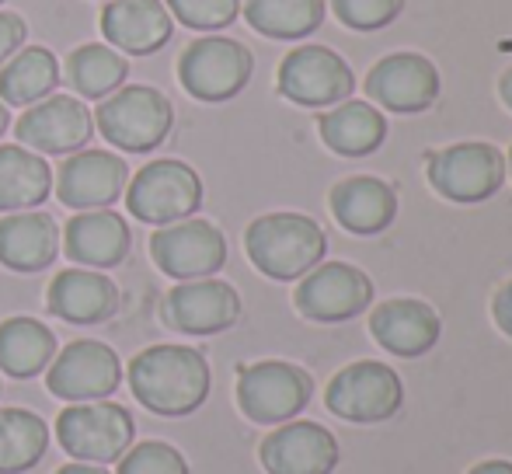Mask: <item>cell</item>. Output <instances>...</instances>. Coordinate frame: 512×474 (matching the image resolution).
Instances as JSON below:
<instances>
[{
	"instance_id": "cell-35",
	"label": "cell",
	"mask_w": 512,
	"mask_h": 474,
	"mask_svg": "<svg viewBox=\"0 0 512 474\" xmlns=\"http://www.w3.org/2000/svg\"><path fill=\"white\" fill-rule=\"evenodd\" d=\"M25 35H28V28H25V18H21V14L0 11V67L25 46Z\"/></svg>"
},
{
	"instance_id": "cell-26",
	"label": "cell",
	"mask_w": 512,
	"mask_h": 474,
	"mask_svg": "<svg viewBox=\"0 0 512 474\" xmlns=\"http://www.w3.org/2000/svg\"><path fill=\"white\" fill-rule=\"evenodd\" d=\"M56 84H60V60L53 56V49L25 46L0 70V102L28 109L53 95Z\"/></svg>"
},
{
	"instance_id": "cell-28",
	"label": "cell",
	"mask_w": 512,
	"mask_h": 474,
	"mask_svg": "<svg viewBox=\"0 0 512 474\" xmlns=\"http://www.w3.org/2000/svg\"><path fill=\"white\" fill-rule=\"evenodd\" d=\"M321 136L335 154L366 157L384 143L387 119L366 102H345L321 119Z\"/></svg>"
},
{
	"instance_id": "cell-16",
	"label": "cell",
	"mask_w": 512,
	"mask_h": 474,
	"mask_svg": "<svg viewBox=\"0 0 512 474\" xmlns=\"http://www.w3.org/2000/svg\"><path fill=\"white\" fill-rule=\"evenodd\" d=\"M129 168L122 157L112 150H77L60 164V178H56V196L70 210H108L115 199L126 192Z\"/></svg>"
},
{
	"instance_id": "cell-34",
	"label": "cell",
	"mask_w": 512,
	"mask_h": 474,
	"mask_svg": "<svg viewBox=\"0 0 512 474\" xmlns=\"http://www.w3.org/2000/svg\"><path fill=\"white\" fill-rule=\"evenodd\" d=\"M331 4H335L342 25L356 28V32H377L398 18L405 0H331Z\"/></svg>"
},
{
	"instance_id": "cell-41",
	"label": "cell",
	"mask_w": 512,
	"mask_h": 474,
	"mask_svg": "<svg viewBox=\"0 0 512 474\" xmlns=\"http://www.w3.org/2000/svg\"><path fill=\"white\" fill-rule=\"evenodd\" d=\"M509 161H512V154H509Z\"/></svg>"
},
{
	"instance_id": "cell-31",
	"label": "cell",
	"mask_w": 512,
	"mask_h": 474,
	"mask_svg": "<svg viewBox=\"0 0 512 474\" xmlns=\"http://www.w3.org/2000/svg\"><path fill=\"white\" fill-rule=\"evenodd\" d=\"M244 18L269 39H304L324 21V0H244Z\"/></svg>"
},
{
	"instance_id": "cell-23",
	"label": "cell",
	"mask_w": 512,
	"mask_h": 474,
	"mask_svg": "<svg viewBox=\"0 0 512 474\" xmlns=\"http://www.w3.org/2000/svg\"><path fill=\"white\" fill-rule=\"evenodd\" d=\"M60 227L46 213H7L0 217V265L11 272H42L56 262Z\"/></svg>"
},
{
	"instance_id": "cell-5",
	"label": "cell",
	"mask_w": 512,
	"mask_h": 474,
	"mask_svg": "<svg viewBox=\"0 0 512 474\" xmlns=\"http://www.w3.org/2000/svg\"><path fill=\"white\" fill-rule=\"evenodd\" d=\"M203 206V182L185 161H150L126 185V210L143 224H178Z\"/></svg>"
},
{
	"instance_id": "cell-15",
	"label": "cell",
	"mask_w": 512,
	"mask_h": 474,
	"mask_svg": "<svg viewBox=\"0 0 512 474\" xmlns=\"http://www.w3.org/2000/svg\"><path fill=\"white\" fill-rule=\"evenodd\" d=\"M241 318V297L223 279H185L164 297V321L185 335L227 332Z\"/></svg>"
},
{
	"instance_id": "cell-3",
	"label": "cell",
	"mask_w": 512,
	"mask_h": 474,
	"mask_svg": "<svg viewBox=\"0 0 512 474\" xmlns=\"http://www.w3.org/2000/svg\"><path fill=\"white\" fill-rule=\"evenodd\" d=\"M95 126L108 143H115L126 154H147L168 140L171 126H175V109L150 84H129V88L102 98Z\"/></svg>"
},
{
	"instance_id": "cell-40",
	"label": "cell",
	"mask_w": 512,
	"mask_h": 474,
	"mask_svg": "<svg viewBox=\"0 0 512 474\" xmlns=\"http://www.w3.org/2000/svg\"><path fill=\"white\" fill-rule=\"evenodd\" d=\"M7 126H11V112H7V105L0 102V136L7 133Z\"/></svg>"
},
{
	"instance_id": "cell-8",
	"label": "cell",
	"mask_w": 512,
	"mask_h": 474,
	"mask_svg": "<svg viewBox=\"0 0 512 474\" xmlns=\"http://www.w3.org/2000/svg\"><path fill=\"white\" fill-rule=\"evenodd\" d=\"M324 401H328V412L345 422H387L401 412L405 387L391 366L363 359L331 377Z\"/></svg>"
},
{
	"instance_id": "cell-19",
	"label": "cell",
	"mask_w": 512,
	"mask_h": 474,
	"mask_svg": "<svg viewBox=\"0 0 512 474\" xmlns=\"http://www.w3.org/2000/svg\"><path fill=\"white\" fill-rule=\"evenodd\" d=\"M175 21L161 0H112L102 7V35L115 53L150 56L168 46Z\"/></svg>"
},
{
	"instance_id": "cell-38",
	"label": "cell",
	"mask_w": 512,
	"mask_h": 474,
	"mask_svg": "<svg viewBox=\"0 0 512 474\" xmlns=\"http://www.w3.org/2000/svg\"><path fill=\"white\" fill-rule=\"evenodd\" d=\"M56 474H112V471H105V468H95V464H84V461H77V464H63Z\"/></svg>"
},
{
	"instance_id": "cell-29",
	"label": "cell",
	"mask_w": 512,
	"mask_h": 474,
	"mask_svg": "<svg viewBox=\"0 0 512 474\" xmlns=\"http://www.w3.org/2000/svg\"><path fill=\"white\" fill-rule=\"evenodd\" d=\"M49 426L28 408H0V474H21L42 461Z\"/></svg>"
},
{
	"instance_id": "cell-6",
	"label": "cell",
	"mask_w": 512,
	"mask_h": 474,
	"mask_svg": "<svg viewBox=\"0 0 512 474\" xmlns=\"http://www.w3.org/2000/svg\"><path fill=\"white\" fill-rule=\"evenodd\" d=\"M310 394H314L310 373L283 359H262L237 370V405L251 422H262V426L297 419V412L307 408Z\"/></svg>"
},
{
	"instance_id": "cell-24",
	"label": "cell",
	"mask_w": 512,
	"mask_h": 474,
	"mask_svg": "<svg viewBox=\"0 0 512 474\" xmlns=\"http://www.w3.org/2000/svg\"><path fill=\"white\" fill-rule=\"evenodd\" d=\"M331 213L352 234H380L398 217V196L387 182L370 175L345 178L331 189Z\"/></svg>"
},
{
	"instance_id": "cell-22",
	"label": "cell",
	"mask_w": 512,
	"mask_h": 474,
	"mask_svg": "<svg viewBox=\"0 0 512 474\" xmlns=\"http://www.w3.org/2000/svg\"><path fill=\"white\" fill-rule=\"evenodd\" d=\"M370 332L387 353L411 359V356H425L436 346L443 325H439V314L429 304L398 297V300H384L373 311Z\"/></svg>"
},
{
	"instance_id": "cell-21",
	"label": "cell",
	"mask_w": 512,
	"mask_h": 474,
	"mask_svg": "<svg viewBox=\"0 0 512 474\" xmlns=\"http://www.w3.org/2000/svg\"><path fill=\"white\" fill-rule=\"evenodd\" d=\"M129 244L133 234L126 220L112 210H84L63 227V255L84 269H115L126 262Z\"/></svg>"
},
{
	"instance_id": "cell-25",
	"label": "cell",
	"mask_w": 512,
	"mask_h": 474,
	"mask_svg": "<svg viewBox=\"0 0 512 474\" xmlns=\"http://www.w3.org/2000/svg\"><path fill=\"white\" fill-rule=\"evenodd\" d=\"M53 192V168L21 143L0 147V213H25Z\"/></svg>"
},
{
	"instance_id": "cell-36",
	"label": "cell",
	"mask_w": 512,
	"mask_h": 474,
	"mask_svg": "<svg viewBox=\"0 0 512 474\" xmlns=\"http://www.w3.org/2000/svg\"><path fill=\"white\" fill-rule=\"evenodd\" d=\"M495 321H499V328L512 339V283L502 286L499 297H495Z\"/></svg>"
},
{
	"instance_id": "cell-1",
	"label": "cell",
	"mask_w": 512,
	"mask_h": 474,
	"mask_svg": "<svg viewBox=\"0 0 512 474\" xmlns=\"http://www.w3.org/2000/svg\"><path fill=\"white\" fill-rule=\"evenodd\" d=\"M129 387L147 412L182 419L209 398V363L189 346H150L129 363Z\"/></svg>"
},
{
	"instance_id": "cell-30",
	"label": "cell",
	"mask_w": 512,
	"mask_h": 474,
	"mask_svg": "<svg viewBox=\"0 0 512 474\" xmlns=\"http://www.w3.org/2000/svg\"><path fill=\"white\" fill-rule=\"evenodd\" d=\"M126 74H129V63L122 60V53H115L112 46H102V42L77 46L67 56V84L81 98H88V102L108 98L112 91H119Z\"/></svg>"
},
{
	"instance_id": "cell-17",
	"label": "cell",
	"mask_w": 512,
	"mask_h": 474,
	"mask_svg": "<svg viewBox=\"0 0 512 474\" xmlns=\"http://www.w3.org/2000/svg\"><path fill=\"white\" fill-rule=\"evenodd\" d=\"M269 474H331L338 464V443L317 422H286L258 447Z\"/></svg>"
},
{
	"instance_id": "cell-18",
	"label": "cell",
	"mask_w": 512,
	"mask_h": 474,
	"mask_svg": "<svg viewBox=\"0 0 512 474\" xmlns=\"http://www.w3.org/2000/svg\"><path fill=\"white\" fill-rule=\"evenodd\" d=\"M366 91L391 112H425L439 98V70L418 53H394L370 70Z\"/></svg>"
},
{
	"instance_id": "cell-10",
	"label": "cell",
	"mask_w": 512,
	"mask_h": 474,
	"mask_svg": "<svg viewBox=\"0 0 512 474\" xmlns=\"http://www.w3.org/2000/svg\"><path fill=\"white\" fill-rule=\"evenodd\" d=\"M150 258L171 279H206L227 262V237L209 220H178L157 227L150 237Z\"/></svg>"
},
{
	"instance_id": "cell-27",
	"label": "cell",
	"mask_w": 512,
	"mask_h": 474,
	"mask_svg": "<svg viewBox=\"0 0 512 474\" xmlns=\"http://www.w3.org/2000/svg\"><path fill=\"white\" fill-rule=\"evenodd\" d=\"M56 356V335L35 318H7L0 325V370L14 380L42 373Z\"/></svg>"
},
{
	"instance_id": "cell-33",
	"label": "cell",
	"mask_w": 512,
	"mask_h": 474,
	"mask_svg": "<svg viewBox=\"0 0 512 474\" xmlns=\"http://www.w3.org/2000/svg\"><path fill=\"white\" fill-rule=\"evenodd\" d=\"M164 7L171 11V18H178L185 28L196 32H216L227 28L241 11V0H164Z\"/></svg>"
},
{
	"instance_id": "cell-2",
	"label": "cell",
	"mask_w": 512,
	"mask_h": 474,
	"mask_svg": "<svg viewBox=\"0 0 512 474\" xmlns=\"http://www.w3.org/2000/svg\"><path fill=\"white\" fill-rule=\"evenodd\" d=\"M244 248L262 276L290 283V279H304L314 265H321L328 237L304 213H269L244 231Z\"/></svg>"
},
{
	"instance_id": "cell-11",
	"label": "cell",
	"mask_w": 512,
	"mask_h": 474,
	"mask_svg": "<svg viewBox=\"0 0 512 474\" xmlns=\"http://www.w3.org/2000/svg\"><path fill=\"white\" fill-rule=\"evenodd\" d=\"M429 182L453 203H481L502 189L506 161L492 143H457L429 157Z\"/></svg>"
},
{
	"instance_id": "cell-14",
	"label": "cell",
	"mask_w": 512,
	"mask_h": 474,
	"mask_svg": "<svg viewBox=\"0 0 512 474\" xmlns=\"http://www.w3.org/2000/svg\"><path fill=\"white\" fill-rule=\"evenodd\" d=\"M356 77L352 67L324 46H300L279 63V91L283 98L307 109H321V105H335L352 95Z\"/></svg>"
},
{
	"instance_id": "cell-39",
	"label": "cell",
	"mask_w": 512,
	"mask_h": 474,
	"mask_svg": "<svg viewBox=\"0 0 512 474\" xmlns=\"http://www.w3.org/2000/svg\"><path fill=\"white\" fill-rule=\"evenodd\" d=\"M502 98H506V105L512 109V70H509L506 77H502Z\"/></svg>"
},
{
	"instance_id": "cell-12",
	"label": "cell",
	"mask_w": 512,
	"mask_h": 474,
	"mask_svg": "<svg viewBox=\"0 0 512 474\" xmlns=\"http://www.w3.org/2000/svg\"><path fill=\"white\" fill-rule=\"evenodd\" d=\"M14 133L35 154H77L95 136V112L74 95H49L28 105Z\"/></svg>"
},
{
	"instance_id": "cell-9",
	"label": "cell",
	"mask_w": 512,
	"mask_h": 474,
	"mask_svg": "<svg viewBox=\"0 0 512 474\" xmlns=\"http://www.w3.org/2000/svg\"><path fill=\"white\" fill-rule=\"evenodd\" d=\"M46 370L49 394L74 401V405H81V401H105L122 384V363L115 356V349L95 339H77L70 346H63Z\"/></svg>"
},
{
	"instance_id": "cell-37",
	"label": "cell",
	"mask_w": 512,
	"mask_h": 474,
	"mask_svg": "<svg viewBox=\"0 0 512 474\" xmlns=\"http://www.w3.org/2000/svg\"><path fill=\"white\" fill-rule=\"evenodd\" d=\"M467 474H512V464L509 461H485L478 468H471Z\"/></svg>"
},
{
	"instance_id": "cell-20",
	"label": "cell",
	"mask_w": 512,
	"mask_h": 474,
	"mask_svg": "<svg viewBox=\"0 0 512 474\" xmlns=\"http://www.w3.org/2000/svg\"><path fill=\"white\" fill-rule=\"evenodd\" d=\"M46 307L70 325H102L119 311V286L95 269H63L49 283Z\"/></svg>"
},
{
	"instance_id": "cell-7",
	"label": "cell",
	"mask_w": 512,
	"mask_h": 474,
	"mask_svg": "<svg viewBox=\"0 0 512 474\" xmlns=\"http://www.w3.org/2000/svg\"><path fill=\"white\" fill-rule=\"evenodd\" d=\"M251 53L227 35H203L178 60V81L199 102H227L251 81Z\"/></svg>"
},
{
	"instance_id": "cell-13",
	"label": "cell",
	"mask_w": 512,
	"mask_h": 474,
	"mask_svg": "<svg viewBox=\"0 0 512 474\" xmlns=\"http://www.w3.org/2000/svg\"><path fill=\"white\" fill-rule=\"evenodd\" d=\"M373 300V283L363 269L345 262L314 265L297 286V311L310 321H349L363 314Z\"/></svg>"
},
{
	"instance_id": "cell-4",
	"label": "cell",
	"mask_w": 512,
	"mask_h": 474,
	"mask_svg": "<svg viewBox=\"0 0 512 474\" xmlns=\"http://www.w3.org/2000/svg\"><path fill=\"white\" fill-rule=\"evenodd\" d=\"M56 440L74 461L112 464L133 447L136 422L122 405L112 401H81L70 405L56 419Z\"/></svg>"
},
{
	"instance_id": "cell-32",
	"label": "cell",
	"mask_w": 512,
	"mask_h": 474,
	"mask_svg": "<svg viewBox=\"0 0 512 474\" xmlns=\"http://www.w3.org/2000/svg\"><path fill=\"white\" fill-rule=\"evenodd\" d=\"M115 474H189V464L171 443L143 440L119 457Z\"/></svg>"
},
{
	"instance_id": "cell-42",
	"label": "cell",
	"mask_w": 512,
	"mask_h": 474,
	"mask_svg": "<svg viewBox=\"0 0 512 474\" xmlns=\"http://www.w3.org/2000/svg\"><path fill=\"white\" fill-rule=\"evenodd\" d=\"M0 4H4V0H0Z\"/></svg>"
}]
</instances>
